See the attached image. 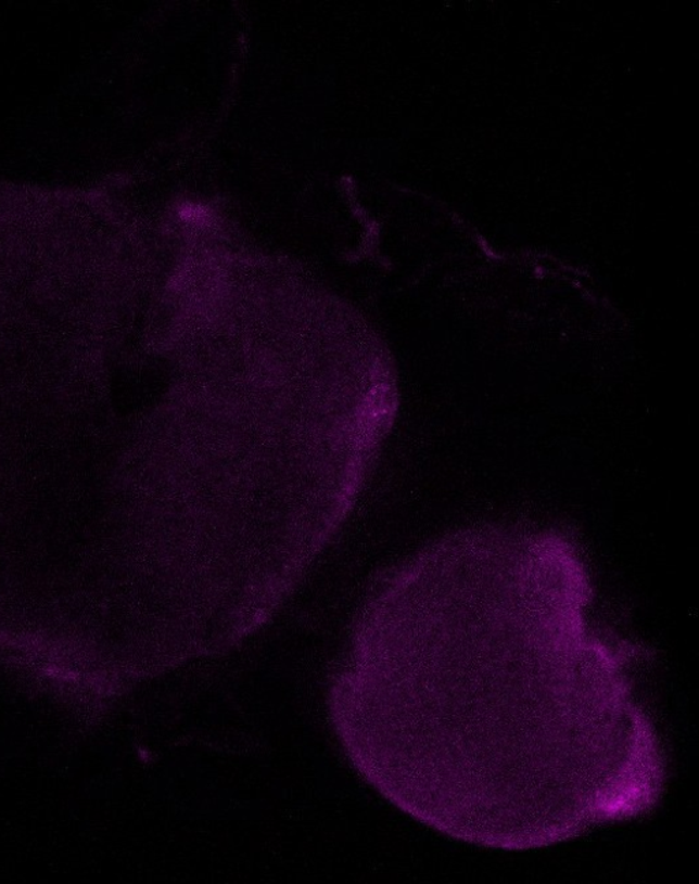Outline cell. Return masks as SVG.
Listing matches in <instances>:
<instances>
[{
    "instance_id": "cell-1",
    "label": "cell",
    "mask_w": 699,
    "mask_h": 884,
    "mask_svg": "<svg viewBox=\"0 0 699 884\" xmlns=\"http://www.w3.org/2000/svg\"><path fill=\"white\" fill-rule=\"evenodd\" d=\"M528 600L443 616L436 668L391 712L385 793L485 848H543L643 817L664 791L658 732L611 649L587 633L584 597Z\"/></svg>"
},
{
    "instance_id": "cell-2",
    "label": "cell",
    "mask_w": 699,
    "mask_h": 884,
    "mask_svg": "<svg viewBox=\"0 0 699 884\" xmlns=\"http://www.w3.org/2000/svg\"><path fill=\"white\" fill-rule=\"evenodd\" d=\"M178 216L185 223L193 226L209 225L211 212L204 205L188 203L179 206Z\"/></svg>"
}]
</instances>
